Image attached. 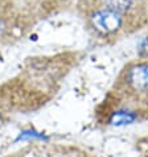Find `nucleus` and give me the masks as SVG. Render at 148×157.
<instances>
[{"instance_id":"nucleus-1","label":"nucleus","mask_w":148,"mask_h":157,"mask_svg":"<svg viewBox=\"0 0 148 157\" xmlns=\"http://www.w3.org/2000/svg\"><path fill=\"white\" fill-rule=\"evenodd\" d=\"M122 93L130 98H138L148 94V62L132 63L123 71L119 79Z\"/></svg>"},{"instance_id":"nucleus-2","label":"nucleus","mask_w":148,"mask_h":157,"mask_svg":"<svg viewBox=\"0 0 148 157\" xmlns=\"http://www.w3.org/2000/svg\"><path fill=\"white\" fill-rule=\"evenodd\" d=\"M123 15L110 8H102L90 16V24L95 32L102 36H111L123 27Z\"/></svg>"},{"instance_id":"nucleus-3","label":"nucleus","mask_w":148,"mask_h":157,"mask_svg":"<svg viewBox=\"0 0 148 157\" xmlns=\"http://www.w3.org/2000/svg\"><path fill=\"white\" fill-rule=\"evenodd\" d=\"M134 6V0H104V7L110 8V10L119 12L124 15L131 10Z\"/></svg>"},{"instance_id":"nucleus-4","label":"nucleus","mask_w":148,"mask_h":157,"mask_svg":"<svg viewBox=\"0 0 148 157\" xmlns=\"http://www.w3.org/2000/svg\"><path fill=\"white\" fill-rule=\"evenodd\" d=\"M139 56L140 57H148V34L139 46Z\"/></svg>"},{"instance_id":"nucleus-5","label":"nucleus","mask_w":148,"mask_h":157,"mask_svg":"<svg viewBox=\"0 0 148 157\" xmlns=\"http://www.w3.org/2000/svg\"><path fill=\"white\" fill-rule=\"evenodd\" d=\"M6 30H7V25H6V23H4L3 20H0V37H2L3 34L6 33Z\"/></svg>"}]
</instances>
